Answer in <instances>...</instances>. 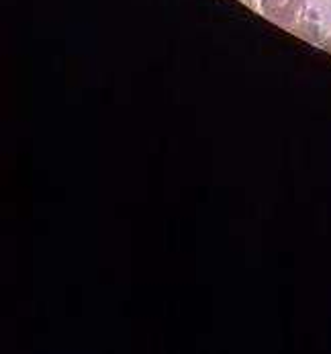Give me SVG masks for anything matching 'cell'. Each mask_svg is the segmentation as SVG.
I'll return each instance as SVG.
<instances>
[{
    "mask_svg": "<svg viewBox=\"0 0 331 354\" xmlns=\"http://www.w3.org/2000/svg\"><path fill=\"white\" fill-rule=\"evenodd\" d=\"M323 48H325V50H328V51H331V35H330V37H328V39H325Z\"/></svg>",
    "mask_w": 331,
    "mask_h": 354,
    "instance_id": "7a4b0ae2",
    "label": "cell"
},
{
    "mask_svg": "<svg viewBox=\"0 0 331 354\" xmlns=\"http://www.w3.org/2000/svg\"><path fill=\"white\" fill-rule=\"evenodd\" d=\"M311 0H260V8L272 23L301 33L303 25L307 23V10Z\"/></svg>",
    "mask_w": 331,
    "mask_h": 354,
    "instance_id": "6da1fadb",
    "label": "cell"
}]
</instances>
